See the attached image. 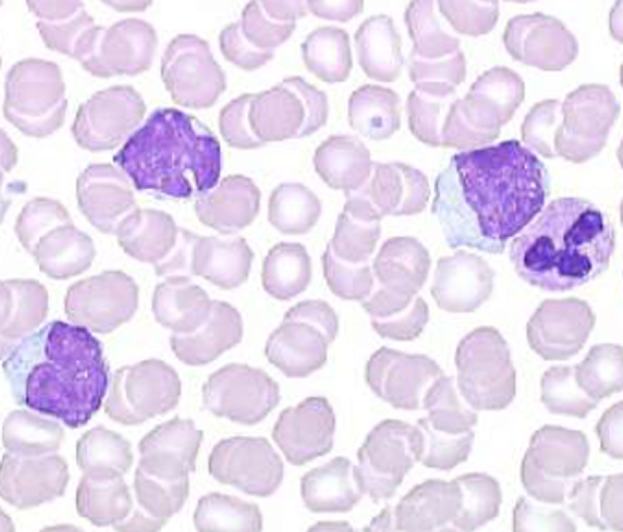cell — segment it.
I'll return each mask as SVG.
<instances>
[{"instance_id": "1", "label": "cell", "mask_w": 623, "mask_h": 532, "mask_svg": "<svg viewBox=\"0 0 623 532\" xmlns=\"http://www.w3.org/2000/svg\"><path fill=\"white\" fill-rule=\"evenodd\" d=\"M547 177L516 140L455 155L435 182L433 212L449 245L501 252L541 212Z\"/></svg>"}, {"instance_id": "2", "label": "cell", "mask_w": 623, "mask_h": 532, "mask_svg": "<svg viewBox=\"0 0 623 532\" xmlns=\"http://www.w3.org/2000/svg\"><path fill=\"white\" fill-rule=\"evenodd\" d=\"M2 368L19 403L71 427L96 413L109 382L101 342L87 328L61 320L25 337Z\"/></svg>"}, {"instance_id": "3", "label": "cell", "mask_w": 623, "mask_h": 532, "mask_svg": "<svg viewBox=\"0 0 623 532\" xmlns=\"http://www.w3.org/2000/svg\"><path fill=\"white\" fill-rule=\"evenodd\" d=\"M615 233L607 216L591 202L574 197L551 201L511 244L517 274L531 286L565 292L594 279L608 268Z\"/></svg>"}, {"instance_id": "4", "label": "cell", "mask_w": 623, "mask_h": 532, "mask_svg": "<svg viewBox=\"0 0 623 532\" xmlns=\"http://www.w3.org/2000/svg\"><path fill=\"white\" fill-rule=\"evenodd\" d=\"M116 161L138 189L176 198L203 195L217 184L220 174L215 143L190 133L144 129Z\"/></svg>"}, {"instance_id": "5", "label": "cell", "mask_w": 623, "mask_h": 532, "mask_svg": "<svg viewBox=\"0 0 623 532\" xmlns=\"http://www.w3.org/2000/svg\"><path fill=\"white\" fill-rule=\"evenodd\" d=\"M238 106L245 131L258 147L309 136L328 116L326 94L298 76L285 78L259 94L242 96Z\"/></svg>"}, {"instance_id": "6", "label": "cell", "mask_w": 623, "mask_h": 532, "mask_svg": "<svg viewBox=\"0 0 623 532\" xmlns=\"http://www.w3.org/2000/svg\"><path fill=\"white\" fill-rule=\"evenodd\" d=\"M339 330L337 314L325 301L304 300L289 308L269 335L268 361L289 378H304L321 368Z\"/></svg>"}, {"instance_id": "7", "label": "cell", "mask_w": 623, "mask_h": 532, "mask_svg": "<svg viewBox=\"0 0 623 532\" xmlns=\"http://www.w3.org/2000/svg\"><path fill=\"white\" fill-rule=\"evenodd\" d=\"M457 356L458 388L474 409H503L513 401L516 372L508 344L496 329L472 331L462 340Z\"/></svg>"}, {"instance_id": "8", "label": "cell", "mask_w": 623, "mask_h": 532, "mask_svg": "<svg viewBox=\"0 0 623 532\" xmlns=\"http://www.w3.org/2000/svg\"><path fill=\"white\" fill-rule=\"evenodd\" d=\"M589 453L581 431L544 425L532 435L521 463L524 489L538 501L563 503L568 481L583 472Z\"/></svg>"}, {"instance_id": "9", "label": "cell", "mask_w": 623, "mask_h": 532, "mask_svg": "<svg viewBox=\"0 0 623 532\" xmlns=\"http://www.w3.org/2000/svg\"><path fill=\"white\" fill-rule=\"evenodd\" d=\"M424 450L421 429L385 419L368 433L358 449L357 466L365 494L374 502L391 498Z\"/></svg>"}, {"instance_id": "10", "label": "cell", "mask_w": 623, "mask_h": 532, "mask_svg": "<svg viewBox=\"0 0 623 532\" xmlns=\"http://www.w3.org/2000/svg\"><path fill=\"white\" fill-rule=\"evenodd\" d=\"M181 392L176 370L164 361L148 359L116 370L107 403L119 422L136 425L175 409Z\"/></svg>"}, {"instance_id": "11", "label": "cell", "mask_w": 623, "mask_h": 532, "mask_svg": "<svg viewBox=\"0 0 623 532\" xmlns=\"http://www.w3.org/2000/svg\"><path fill=\"white\" fill-rule=\"evenodd\" d=\"M203 402L213 414L253 425L281 400L279 385L264 370L231 363L212 373L202 386Z\"/></svg>"}, {"instance_id": "12", "label": "cell", "mask_w": 623, "mask_h": 532, "mask_svg": "<svg viewBox=\"0 0 623 532\" xmlns=\"http://www.w3.org/2000/svg\"><path fill=\"white\" fill-rule=\"evenodd\" d=\"M138 299L139 288L131 276L121 270H106L70 286L64 311L73 324L107 333L134 316Z\"/></svg>"}, {"instance_id": "13", "label": "cell", "mask_w": 623, "mask_h": 532, "mask_svg": "<svg viewBox=\"0 0 623 532\" xmlns=\"http://www.w3.org/2000/svg\"><path fill=\"white\" fill-rule=\"evenodd\" d=\"M209 474L218 482L259 497L274 494L283 477V464L262 437L233 436L216 443L208 458Z\"/></svg>"}, {"instance_id": "14", "label": "cell", "mask_w": 623, "mask_h": 532, "mask_svg": "<svg viewBox=\"0 0 623 532\" xmlns=\"http://www.w3.org/2000/svg\"><path fill=\"white\" fill-rule=\"evenodd\" d=\"M596 320L591 307L583 299H545L526 324L527 340L544 359L566 360L583 349Z\"/></svg>"}, {"instance_id": "15", "label": "cell", "mask_w": 623, "mask_h": 532, "mask_svg": "<svg viewBox=\"0 0 623 532\" xmlns=\"http://www.w3.org/2000/svg\"><path fill=\"white\" fill-rule=\"evenodd\" d=\"M335 424L327 398L309 396L281 411L271 435L288 462L303 466L331 451Z\"/></svg>"}, {"instance_id": "16", "label": "cell", "mask_w": 623, "mask_h": 532, "mask_svg": "<svg viewBox=\"0 0 623 532\" xmlns=\"http://www.w3.org/2000/svg\"><path fill=\"white\" fill-rule=\"evenodd\" d=\"M253 1L242 16L238 32L236 60L251 68L273 57L272 49L285 42L296 27V19L307 14L304 1Z\"/></svg>"}, {"instance_id": "17", "label": "cell", "mask_w": 623, "mask_h": 532, "mask_svg": "<svg viewBox=\"0 0 623 532\" xmlns=\"http://www.w3.org/2000/svg\"><path fill=\"white\" fill-rule=\"evenodd\" d=\"M203 431L190 418L176 416L157 425L139 444L138 470L157 480L173 482L189 478L203 440Z\"/></svg>"}, {"instance_id": "18", "label": "cell", "mask_w": 623, "mask_h": 532, "mask_svg": "<svg viewBox=\"0 0 623 532\" xmlns=\"http://www.w3.org/2000/svg\"><path fill=\"white\" fill-rule=\"evenodd\" d=\"M129 182L123 171L108 164L90 165L78 177L79 207L100 231L115 234L123 220L136 208Z\"/></svg>"}, {"instance_id": "19", "label": "cell", "mask_w": 623, "mask_h": 532, "mask_svg": "<svg viewBox=\"0 0 623 532\" xmlns=\"http://www.w3.org/2000/svg\"><path fill=\"white\" fill-rule=\"evenodd\" d=\"M119 245L130 257L154 265L160 275L173 260L183 239V229L165 212L136 207L118 227Z\"/></svg>"}, {"instance_id": "20", "label": "cell", "mask_w": 623, "mask_h": 532, "mask_svg": "<svg viewBox=\"0 0 623 532\" xmlns=\"http://www.w3.org/2000/svg\"><path fill=\"white\" fill-rule=\"evenodd\" d=\"M355 192L368 199L383 217L418 214L425 209L431 194L427 176L399 162H373L368 181Z\"/></svg>"}, {"instance_id": "21", "label": "cell", "mask_w": 623, "mask_h": 532, "mask_svg": "<svg viewBox=\"0 0 623 532\" xmlns=\"http://www.w3.org/2000/svg\"><path fill=\"white\" fill-rule=\"evenodd\" d=\"M261 191L255 182L242 175H230L195 203L199 221L221 234L230 235L244 229L257 216Z\"/></svg>"}, {"instance_id": "22", "label": "cell", "mask_w": 623, "mask_h": 532, "mask_svg": "<svg viewBox=\"0 0 623 532\" xmlns=\"http://www.w3.org/2000/svg\"><path fill=\"white\" fill-rule=\"evenodd\" d=\"M461 491L455 479H428L409 491L395 507L388 509L390 527L400 531H431L457 516Z\"/></svg>"}, {"instance_id": "23", "label": "cell", "mask_w": 623, "mask_h": 532, "mask_svg": "<svg viewBox=\"0 0 623 532\" xmlns=\"http://www.w3.org/2000/svg\"><path fill=\"white\" fill-rule=\"evenodd\" d=\"M243 323L239 311L228 302L212 300L206 321L189 334L173 333L170 345L176 357L191 366H203L241 342Z\"/></svg>"}, {"instance_id": "24", "label": "cell", "mask_w": 623, "mask_h": 532, "mask_svg": "<svg viewBox=\"0 0 623 532\" xmlns=\"http://www.w3.org/2000/svg\"><path fill=\"white\" fill-rule=\"evenodd\" d=\"M344 194L346 201L325 251L344 264H366L380 238L383 216L358 192Z\"/></svg>"}, {"instance_id": "25", "label": "cell", "mask_w": 623, "mask_h": 532, "mask_svg": "<svg viewBox=\"0 0 623 532\" xmlns=\"http://www.w3.org/2000/svg\"><path fill=\"white\" fill-rule=\"evenodd\" d=\"M300 488L306 508L313 513L350 511L365 494L357 466L342 456L307 472Z\"/></svg>"}, {"instance_id": "26", "label": "cell", "mask_w": 623, "mask_h": 532, "mask_svg": "<svg viewBox=\"0 0 623 532\" xmlns=\"http://www.w3.org/2000/svg\"><path fill=\"white\" fill-rule=\"evenodd\" d=\"M255 253L245 238L199 236L191 250L190 271L222 290H232L244 283Z\"/></svg>"}, {"instance_id": "27", "label": "cell", "mask_w": 623, "mask_h": 532, "mask_svg": "<svg viewBox=\"0 0 623 532\" xmlns=\"http://www.w3.org/2000/svg\"><path fill=\"white\" fill-rule=\"evenodd\" d=\"M212 300L206 291L185 275L166 277L152 296L155 320L175 334L194 332L208 318Z\"/></svg>"}, {"instance_id": "28", "label": "cell", "mask_w": 623, "mask_h": 532, "mask_svg": "<svg viewBox=\"0 0 623 532\" xmlns=\"http://www.w3.org/2000/svg\"><path fill=\"white\" fill-rule=\"evenodd\" d=\"M313 162L322 181L344 194L357 191L366 184L374 162L364 143L349 135L329 137L316 149Z\"/></svg>"}, {"instance_id": "29", "label": "cell", "mask_w": 623, "mask_h": 532, "mask_svg": "<svg viewBox=\"0 0 623 532\" xmlns=\"http://www.w3.org/2000/svg\"><path fill=\"white\" fill-rule=\"evenodd\" d=\"M623 475H592L576 481L568 509L591 527L623 531Z\"/></svg>"}, {"instance_id": "30", "label": "cell", "mask_w": 623, "mask_h": 532, "mask_svg": "<svg viewBox=\"0 0 623 532\" xmlns=\"http://www.w3.org/2000/svg\"><path fill=\"white\" fill-rule=\"evenodd\" d=\"M30 254L48 277L66 279L80 275L90 266L95 249L91 238L72 223L47 233Z\"/></svg>"}, {"instance_id": "31", "label": "cell", "mask_w": 623, "mask_h": 532, "mask_svg": "<svg viewBox=\"0 0 623 532\" xmlns=\"http://www.w3.org/2000/svg\"><path fill=\"white\" fill-rule=\"evenodd\" d=\"M425 246L411 236H393L381 245L373 261L372 269L385 292L399 288L414 290L424 282L430 267Z\"/></svg>"}, {"instance_id": "32", "label": "cell", "mask_w": 623, "mask_h": 532, "mask_svg": "<svg viewBox=\"0 0 623 532\" xmlns=\"http://www.w3.org/2000/svg\"><path fill=\"white\" fill-rule=\"evenodd\" d=\"M360 66L370 79L394 81L402 66L400 39L393 22L380 14L366 19L354 36Z\"/></svg>"}, {"instance_id": "33", "label": "cell", "mask_w": 623, "mask_h": 532, "mask_svg": "<svg viewBox=\"0 0 623 532\" xmlns=\"http://www.w3.org/2000/svg\"><path fill=\"white\" fill-rule=\"evenodd\" d=\"M494 273L479 257L463 251L439 259L435 286L452 288L455 292V310L472 312L490 297Z\"/></svg>"}, {"instance_id": "34", "label": "cell", "mask_w": 623, "mask_h": 532, "mask_svg": "<svg viewBox=\"0 0 623 532\" xmlns=\"http://www.w3.org/2000/svg\"><path fill=\"white\" fill-rule=\"evenodd\" d=\"M1 335L17 339L31 332L45 319L49 294L34 279H13L1 281Z\"/></svg>"}, {"instance_id": "35", "label": "cell", "mask_w": 623, "mask_h": 532, "mask_svg": "<svg viewBox=\"0 0 623 532\" xmlns=\"http://www.w3.org/2000/svg\"><path fill=\"white\" fill-rule=\"evenodd\" d=\"M312 275L311 258L305 246L299 242H280L263 260L262 283L270 296L287 301L307 289Z\"/></svg>"}, {"instance_id": "36", "label": "cell", "mask_w": 623, "mask_h": 532, "mask_svg": "<svg viewBox=\"0 0 623 532\" xmlns=\"http://www.w3.org/2000/svg\"><path fill=\"white\" fill-rule=\"evenodd\" d=\"M398 95L379 85L366 84L353 91L348 99L350 126L363 136L381 140L400 128Z\"/></svg>"}, {"instance_id": "37", "label": "cell", "mask_w": 623, "mask_h": 532, "mask_svg": "<svg viewBox=\"0 0 623 532\" xmlns=\"http://www.w3.org/2000/svg\"><path fill=\"white\" fill-rule=\"evenodd\" d=\"M430 373H399L394 351L381 347L368 359L366 381L374 393L392 407L417 409L420 405V392L431 377Z\"/></svg>"}, {"instance_id": "38", "label": "cell", "mask_w": 623, "mask_h": 532, "mask_svg": "<svg viewBox=\"0 0 623 532\" xmlns=\"http://www.w3.org/2000/svg\"><path fill=\"white\" fill-rule=\"evenodd\" d=\"M307 68L327 83L345 81L353 61L347 32L337 27H320L309 33L301 45Z\"/></svg>"}, {"instance_id": "39", "label": "cell", "mask_w": 623, "mask_h": 532, "mask_svg": "<svg viewBox=\"0 0 623 532\" xmlns=\"http://www.w3.org/2000/svg\"><path fill=\"white\" fill-rule=\"evenodd\" d=\"M321 212L318 197L298 182L281 183L272 191L268 200V221L283 234L307 233L318 222Z\"/></svg>"}, {"instance_id": "40", "label": "cell", "mask_w": 623, "mask_h": 532, "mask_svg": "<svg viewBox=\"0 0 623 532\" xmlns=\"http://www.w3.org/2000/svg\"><path fill=\"white\" fill-rule=\"evenodd\" d=\"M193 523L201 532H257L263 527L257 505L220 492H209L199 498Z\"/></svg>"}, {"instance_id": "41", "label": "cell", "mask_w": 623, "mask_h": 532, "mask_svg": "<svg viewBox=\"0 0 623 532\" xmlns=\"http://www.w3.org/2000/svg\"><path fill=\"white\" fill-rule=\"evenodd\" d=\"M574 367L579 388L598 403L622 390L623 351L620 344L594 345L584 359Z\"/></svg>"}, {"instance_id": "42", "label": "cell", "mask_w": 623, "mask_h": 532, "mask_svg": "<svg viewBox=\"0 0 623 532\" xmlns=\"http://www.w3.org/2000/svg\"><path fill=\"white\" fill-rule=\"evenodd\" d=\"M461 491L457 516L451 522L462 531H472L496 518L503 502L498 482L483 473H470L456 477Z\"/></svg>"}, {"instance_id": "43", "label": "cell", "mask_w": 623, "mask_h": 532, "mask_svg": "<svg viewBox=\"0 0 623 532\" xmlns=\"http://www.w3.org/2000/svg\"><path fill=\"white\" fill-rule=\"evenodd\" d=\"M428 416L417 424L435 431L460 435L472 431L478 422V414L464 407L459 402L451 382L440 379L428 390L422 401Z\"/></svg>"}, {"instance_id": "44", "label": "cell", "mask_w": 623, "mask_h": 532, "mask_svg": "<svg viewBox=\"0 0 623 532\" xmlns=\"http://www.w3.org/2000/svg\"><path fill=\"white\" fill-rule=\"evenodd\" d=\"M541 401L555 415L585 418L598 402L589 397L578 385L574 366H554L540 380Z\"/></svg>"}, {"instance_id": "45", "label": "cell", "mask_w": 623, "mask_h": 532, "mask_svg": "<svg viewBox=\"0 0 623 532\" xmlns=\"http://www.w3.org/2000/svg\"><path fill=\"white\" fill-rule=\"evenodd\" d=\"M134 487L140 505L151 518L163 526L185 504L190 490L189 478L163 481L136 470Z\"/></svg>"}, {"instance_id": "46", "label": "cell", "mask_w": 623, "mask_h": 532, "mask_svg": "<svg viewBox=\"0 0 623 532\" xmlns=\"http://www.w3.org/2000/svg\"><path fill=\"white\" fill-rule=\"evenodd\" d=\"M72 223L69 213L61 203L49 198H36L27 202L20 212L15 232L21 244L31 253L47 233Z\"/></svg>"}, {"instance_id": "47", "label": "cell", "mask_w": 623, "mask_h": 532, "mask_svg": "<svg viewBox=\"0 0 623 532\" xmlns=\"http://www.w3.org/2000/svg\"><path fill=\"white\" fill-rule=\"evenodd\" d=\"M324 277L331 292L344 300L361 301L370 296L374 286L368 264L353 266L342 263L327 251L321 256Z\"/></svg>"}, {"instance_id": "48", "label": "cell", "mask_w": 623, "mask_h": 532, "mask_svg": "<svg viewBox=\"0 0 623 532\" xmlns=\"http://www.w3.org/2000/svg\"><path fill=\"white\" fill-rule=\"evenodd\" d=\"M418 426L424 437V450L420 459L424 466L448 470L466 461L474 438V432L449 435L424 425Z\"/></svg>"}, {"instance_id": "49", "label": "cell", "mask_w": 623, "mask_h": 532, "mask_svg": "<svg viewBox=\"0 0 623 532\" xmlns=\"http://www.w3.org/2000/svg\"><path fill=\"white\" fill-rule=\"evenodd\" d=\"M513 531H575L574 522L563 511L535 505L524 496L513 512Z\"/></svg>"}, {"instance_id": "50", "label": "cell", "mask_w": 623, "mask_h": 532, "mask_svg": "<svg viewBox=\"0 0 623 532\" xmlns=\"http://www.w3.org/2000/svg\"><path fill=\"white\" fill-rule=\"evenodd\" d=\"M622 427L623 403L620 401L605 410L595 427L600 451L617 459L623 457Z\"/></svg>"}, {"instance_id": "51", "label": "cell", "mask_w": 623, "mask_h": 532, "mask_svg": "<svg viewBox=\"0 0 623 532\" xmlns=\"http://www.w3.org/2000/svg\"><path fill=\"white\" fill-rule=\"evenodd\" d=\"M308 10L315 16L346 22L363 10L362 1H307Z\"/></svg>"}]
</instances>
